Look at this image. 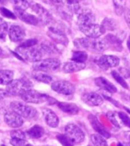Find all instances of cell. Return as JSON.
Wrapping results in <instances>:
<instances>
[{
	"label": "cell",
	"instance_id": "836d02e7",
	"mask_svg": "<svg viewBox=\"0 0 130 146\" xmlns=\"http://www.w3.org/2000/svg\"><path fill=\"white\" fill-rule=\"evenodd\" d=\"M66 1H67L70 11H72V12L77 13L80 9V7L79 5V3L80 0H66Z\"/></svg>",
	"mask_w": 130,
	"mask_h": 146
},
{
	"label": "cell",
	"instance_id": "4316f807",
	"mask_svg": "<svg viewBox=\"0 0 130 146\" xmlns=\"http://www.w3.org/2000/svg\"><path fill=\"white\" fill-rule=\"evenodd\" d=\"M90 141L94 146H108L105 138L99 134L92 135L90 136Z\"/></svg>",
	"mask_w": 130,
	"mask_h": 146
},
{
	"label": "cell",
	"instance_id": "7402d4cb",
	"mask_svg": "<svg viewBox=\"0 0 130 146\" xmlns=\"http://www.w3.org/2000/svg\"><path fill=\"white\" fill-rule=\"evenodd\" d=\"M86 65L85 64L77 62H68L64 64L63 70L67 73V74H70V73H74V72L80 71L83 69H84Z\"/></svg>",
	"mask_w": 130,
	"mask_h": 146
},
{
	"label": "cell",
	"instance_id": "ba28073f",
	"mask_svg": "<svg viewBox=\"0 0 130 146\" xmlns=\"http://www.w3.org/2000/svg\"><path fill=\"white\" fill-rule=\"evenodd\" d=\"M16 51L19 53L20 55L22 57V59L31 62H38L41 60L42 58V52L41 50L33 47L27 48H21L18 47Z\"/></svg>",
	"mask_w": 130,
	"mask_h": 146
},
{
	"label": "cell",
	"instance_id": "7bdbcfd3",
	"mask_svg": "<svg viewBox=\"0 0 130 146\" xmlns=\"http://www.w3.org/2000/svg\"><path fill=\"white\" fill-rule=\"evenodd\" d=\"M121 76H123L124 78H128L130 77V70L126 68H120L119 69Z\"/></svg>",
	"mask_w": 130,
	"mask_h": 146
},
{
	"label": "cell",
	"instance_id": "74e56055",
	"mask_svg": "<svg viewBox=\"0 0 130 146\" xmlns=\"http://www.w3.org/2000/svg\"><path fill=\"white\" fill-rule=\"evenodd\" d=\"M0 12H1V14L3 15L4 17H5V18L12 19H16V15H15L13 12H12L11 11L7 9L6 8H0Z\"/></svg>",
	"mask_w": 130,
	"mask_h": 146
},
{
	"label": "cell",
	"instance_id": "5bb4252c",
	"mask_svg": "<svg viewBox=\"0 0 130 146\" xmlns=\"http://www.w3.org/2000/svg\"><path fill=\"white\" fill-rule=\"evenodd\" d=\"M4 120L9 126L12 128H19L23 125V119L21 115L15 113L14 111H7L4 115Z\"/></svg>",
	"mask_w": 130,
	"mask_h": 146
},
{
	"label": "cell",
	"instance_id": "277c9868",
	"mask_svg": "<svg viewBox=\"0 0 130 146\" xmlns=\"http://www.w3.org/2000/svg\"><path fill=\"white\" fill-rule=\"evenodd\" d=\"M21 98L25 103H35V104L48 102V101H50V100H51L50 96H47L45 94H41L38 91L31 90V89L24 92L21 95Z\"/></svg>",
	"mask_w": 130,
	"mask_h": 146
},
{
	"label": "cell",
	"instance_id": "7a4b0ae2",
	"mask_svg": "<svg viewBox=\"0 0 130 146\" xmlns=\"http://www.w3.org/2000/svg\"><path fill=\"white\" fill-rule=\"evenodd\" d=\"M32 84L30 80L25 78L13 80L9 85L6 86V90L9 95L21 96L24 92L31 89Z\"/></svg>",
	"mask_w": 130,
	"mask_h": 146
},
{
	"label": "cell",
	"instance_id": "ac0fdd59",
	"mask_svg": "<svg viewBox=\"0 0 130 146\" xmlns=\"http://www.w3.org/2000/svg\"><path fill=\"white\" fill-rule=\"evenodd\" d=\"M89 121L90 122V124H91L92 127L94 128L95 131L98 132V134L103 136L104 138H107V139L110 137L109 132L104 128L103 125L99 122V121L97 119V118L96 116H94L93 115H90Z\"/></svg>",
	"mask_w": 130,
	"mask_h": 146
},
{
	"label": "cell",
	"instance_id": "c3c4849f",
	"mask_svg": "<svg viewBox=\"0 0 130 146\" xmlns=\"http://www.w3.org/2000/svg\"><path fill=\"white\" fill-rule=\"evenodd\" d=\"M6 2H7L6 0H0V3H1V4H5Z\"/></svg>",
	"mask_w": 130,
	"mask_h": 146
},
{
	"label": "cell",
	"instance_id": "484cf974",
	"mask_svg": "<svg viewBox=\"0 0 130 146\" xmlns=\"http://www.w3.org/2000/svg\"><path fill=\"white\" fill-rule=\"evenodd\" d=\"M106 116L108 118V119L110 121V122H112L115 126H116L117 128H119L120 129L122 125H123V122L121 121L120 117L119 115V113H116V112H113V111H110L109 112L106 114Z\"/></svg>",
	"mask_w": 130,
	"mask_h": 146
},
{
	"label": "cell",
	"instance_id": "e575fe53",
	"mask_svg": "<svg viewBox=\"0 0 130 146\" xmlns=\"http://www.w3.org/2000/svg\"><path fill=\"white\" fill-rule=\"evenodd\" d=\"M57 139L60 141V143L62 144L64 146H74V143L65 135H58Z\"/></svg>",
	"mask_w": 130,
	"mask_h": 146
},
{
	"label": "cell",
	"instance_id": "f907efd6",
	"mask_svg": "<svg viewBox=\"0 0 130 146\" xmlns=\"http://www.w3.org/2000/svg\"><path fill=\"white\" fill-rule=\"evenodd\" d=\"M125 110H126V111H127L128 113L130 114V110H129V109H127V108H125Z\"/></svg>",
	"mask_w": 130,
	"mask_h": 146
},
{
	"label": "cell",
	"instance_id": "f5cc1de1",
	"mask_svg": "<svg viewBox=\"0 0 130 146\" xmlns=\"http://www.w3.org/2000/svg\"><path fill=\"white\" fill-rule=\"evenodd\" d=\"M2 52H3V50H2V48H0V54H2Z\"/></svg>",
	"mask_w": 130,
	"mask_h": 146
},
{
	"label": "cell",
	"instance_id": "ffe728a7",
	"mask_svg": "<svg viewBox=\"0 0 130 146\" xmlns=\"http://www.w3.org/2000/svg\"><path fill=\"white\" fill-rule=\"evenodd\" d=\"M95 84L99 88L103 89L111 94H115L117 92V88L115 85H113L111 82H109L107 79L104 77H97L95 79Z\"/></svg>",
	"mask_w": 130,
	"mask_h": 146
},
{
	"label": "cell",
	"instance_id": "8d00e7d4",
	"mask_svg": "<svg viewBox=\"0 0 130 146\" xmlns=\"http://www.w3.org/2000/svg\"><path fill=\"white\" fill-rule=\"evenodd\" d=\"M12 139H25V134L21 130L15 129L13 130L10 133Z\"/></svg>",
	"mask_w": 130,
	"mask_h": 146
},
{
	"label": "cell",
	"instance_id": "44dd1931",
	"mask_svg": "<svg viewBox=\"0 0 130 146\" xmlns=\"http://www.w3.org/2000/svg\"><path fill=\"white\" fill-rule=\"evenodd\" d=\"M58 106L61 110L70 115H76L79 112V108L74 103L60 102L58 103Z\"/></svg>",
	"mask_w": 130,
	"mask_h": 146
},
{
	"label": "cell",
	"instance_id": "816d5d0a",
	"mask_svg": "<svg viewBox=\"0 0 130 146\" xmlns=\"http://www.w3.org/2000/svg\"><path fill=\"white\" fill-rule=\"evenodd\" d=\"M118 146H123V144H121V143H119Z\"/></svg>",
	"mask_w": 130,
	"mask_h": 146
},
{
	"label": "cell",
	"instance_id": "11a10c76",
	"mask_svg": "<svg viewBox=\"0 0 130 146\" xmlns=\"http://www.w3.org/2000/svg\"></svg>",
	"mask_w": 130,
	"mask_h": 146
},
{
	"label": "cell",
	"instance_id": "603a6c76",
	"mask_svg": "<svg viewBox=\"0 0 130 146\" xmlns=\"http://www.w3.org/2000/svg\"><path fill=\"white\" fill-rule=\"evenodd\" d=\"M14 73L12 70H0V85H9L13 80Z\"/></svg>",
	"mask_w": 130,
	"mask_h": 146
},
{
	"label": "cell",
	"instance_id": "bcb514c9",
	"mask_svg": "<svg viewBox=\"0 0 130 146\" xmlns=\"http://www.w3.org/2000/svg\"><path fill=\"white\" fill-rule=\"evenodd\" d=\"M125 135H126V138H127L128 140L129 141V143H130V132H125Z\"/></svg>",
	"mask_w": 130,
	"mask_h": 146
},
{
	"label": "cell",
	"instance_id": "ee69618b",
	"mask_svg": "<svg viewBox=\"0 0 130 146\" xmlns=\"http://www.w3.org/2000/svg\"><path fill=\"white\" fill-rule=\"evenodd\" d=\"M53 5H57L58 7H60L63 5V0H49Z\"/></svg>",
	"mask_w": 130,
	"mask_h": 146
},
{
	"label": "cell",
	"instance_id": "f35d334b",
	"mask_svg": "<svg viewBox=\"0 0 130 146\" xmlns=\"http://www.w3.org/2000/svg\"><path fill=\"white\" fill-rule=\"evenodd\" d=\"M119 115L120 117V119L123 122V125H125V126L130 128V117L127 114L123 113V112H119Z\"/></svg>",
	"mask_w": 130,
	"mask_h": 146
},
{
	"label": "cell",
	"instance_id": "5b68a950",
	"mask_svg": "<svg viewBox=\"0 0 130 146\" xmlns=\"http://www.w3.org/2000/svg\"><path fill=\"white\" fill-rule=\"evenodd\" d=\"M65 135L69 138L73 143H80L85 139L84 132L82 129L74 123H70L65 126Z\"/></svg>",
	"mask_w": 130,
	"mask_h": 146
},
{
	"label": "cell",
	"instance_id": "db71d44e",
	"mask_svg": "<svg viewBox=\"0 0 130 146\" xmlns=\"http://www.w3.org/2000/svg\"><path fill=\"white\" fill-rule=\"evenodd\" d=\"M1 146H5V145H1Z\"/></svg>",
	"mask_w": 130,
	"mask_h": 146
},
{
	"label": "cell",
	"instance_id": "7dc6e473",
	"mask_svg": "<svg viewBox=\"0 0 130 146\" xmlns=\"http://www.w3.org/2000/svg\"><path fill=\"white\" fill-rule=\"evenodd\" d=\"M127 47H128V48H129V51H130V36L129 37V39H128Z\"/></svg>",
	"mask_w": 130,
	"mask_h": 146
},
{
	"label": "cell",
	"instance_id": "f546056e",
	"mask_svg": "<svg viewBox=\"0 0 130 146\" xmlns=\"http://www.w3.org/2000/svg\"><path fill=\"white\" fill-rule=\"evenodd\" d=\"M102 26L106 31H114L116 29V22L113 19L106 18L102 22Z\"/></svg>",
	"mask_w": 130,
	"mask_h": 146
},
{
	"label": "cell",
	"instance_id": "8992f818",
	"mask_svg": "<svg viewBox=\"0 0 130 146\" xmlns=\"http://www.w3.org/2000/svg\"><path fill=\"white\" fill-rule=\"evenodd\" d=\"M60 65V60L57 58H48V59L41 60L38 62L34 63L33 65V69L35 71L40 72L54 71L58 69Z\"/></svg>",
	"mask_w": 130,
	"mask_h": 146
},
{
	"label": "cell",
	"instance_id": "3957f363",
	"mask_svg": "<svg viewBox=\"0 0 130 146\" xmlns=\"http://www.w3.org/2000/svg\"><path fill=\"white\" fill-rule=\"evenodd\" d=\"M10 108L11 110L14 111L15 113L21 115L22 118H25L28 119L36 117L38 115V112L35 108L19 101L12 102L10 103Z\"/></svg>",
	"mask_w": 130,
	"mask_h": 146
},
{
	"label": "cell",
	"instance_id": "1f68e13d",
	"mask_svg": "<svg viewBox=\"0 0 130 146\" xmlns=\"http://www.w3.org/2000/svg\"><path fill=\"white\" fill-rule=\"evenodd\" d=\"M112 76H113V78L115 79V80H116L118 84H119V85H121L123 87H124V88L125 89L129 88L127 83L125 82L124 77H123V76H121V74L119 73H118L117 71H115V70H113V71H112Z\"/></svg>",
	"mask_w": 130,
	"mask_h": 146
},
{
	"label": "cell",
	"instance_id": "d6986e66",
	"mask_svg": "<svg viewBox=\"0 0 130 146\" xmlns=\"http://www.w3.org/2000/svg\"><path fill=\"white\" fill-rule=\"evenodd\" d=\"M43 115L45 122L51 128H56L59 124V119L56 113L50 109H44L43 110Z\"/></svg>",
	"mask_w": 130,
	"mask_h": 146
},
{
	"label": "cell",
	"instance_id": "681fc988",
	"mask_svg": "<svg viewBox=\"0 0 130 146\" xmlns=\"http://www.w3.org/2000/svg\"><path fill=\"white\" fill-rule=\"evenodd\" d=\"M123 146H130V143H124L123 144Z\"/></svg>",
	"mask_w": 130,
	"mask_h": 146
},
{
	"label": "cell",
	"instance_id": "4dcf8cb0",
	"mask_svg": "<svg viewBox=\"0 0 130 146\" xmlns=\"http://www.w3.org/2000/svg\"><path fill=\"white\" fill-rule=\"evenodd\" d=\"M7 33H9L7 22L3 19L0 18V40H5Z\"/></svg>",
	"mask_w": 130,
	"mask_h": 146
},
{
	"label": "cell",
	"instance_id": "60d3db41",
	"mask_svg": "<svg viewBox=\"0 0 130 146\" xmlns=\"http://www.w3.org/2000/svg\"><path fill=\"white\" fill-rule=\"evenodd\" d=\"M41 49L43 50H44L46 53H48V54H52L55 51V48L53 45L51 44H41Z\"/></svg>",
	"mask_w": 130,
	"mask_h": 146
},
{
	"label": "cell",
	"instance_id": "52a82bcc",
	"mask_svg": "<svg viewBox=\"0 0 130 146\" xmlns=\"http://www.w3.org/2000/svg\"><path fill=\"white\" fill-rule=\"evenodd\" d=\"M49 25V35L51 38L58 43L62 44H67L68 43V38L66 36L65 31L61 25L54 24L53 21L50 23Z\"/></svg>",
	"mask_w": 130,
	"mask_h": 146
},
{
	"label": "cell",
	"instance_id": "f6af8a7d",
	"mask_svg": "<svg viewBox=\"0 0 130 146\" xmlns=\"http://www.w3.org/2000/svg\"><path fill=\"white\" fill-rule=\"evenodd\" d=\"M7 91L3 90V89H0V100H3V99L5 98L8 96Z\"/></svg>",
	"mask_w": 130,
	"mask_h": 146
},
{
	"label": "cell",
	"instance_id": "e0dca14e",
	"mask_svg": "<svg viewBox=\"0 0 130 146\" xmlns=\"http://www.w3.org/2000/svg\"><path fill=\"white\" fill-rule=\"evenodd\" d=\"M9 37L12 42H19L24 39L25 32L22 27L13 25L9 29Z\"/></svg>",
	"mask_w": 130,
	"mask_h": 146
},
{
	"label": "cell",
	"instance_id": "8fae6325",
	"mask_svg": "<svg viewBox=\"0 0 130 146\" xmlns=\"http://www.w3.org/2000/svg\"><path fill=\"white\" fill-rule=\"evenodd\" d=\"M51 89L56 93L63 95H71L75 92V87L70 82L66 80H58L52 83Z\"/></svg>",
	"mask_w": 130,
	"mask_h": 146
},
{
	"label": "cell",
	"instance_id": "d6a6232c",
	"mask_svg": "<svg viewBox=\"0 0 130 146\" xmlns=\"http://www.w3.org/2000/svg\"><path fill=\"white\" fill-rule=\"evenodd\" d=\"M10 1L15 6V8H19L22 10H25L30 7V4L28 2V0H10Z\"/></svg>",
	"mask_w": 130,
	"mask_h": 146
},
{
	"label": "cell",
	"instance_id": "ab89813d",
	"mask_svg": "<svg viewBox=\"0 0 130 146\" xmlns=\"http://www.w3.org/2000/svg\"><path fill=\"white\" fill-rule=\"evenodd\" d=\"M38 43V41L36 39H29L27 41H24L19 48H31L34 45H35Z\"/></svg>",
	"mask_w": 130,
	"mask_h": 146
},
{
	"label": "cell",
	"instance_id": "30bf717a",
	"mask_svg": "<svg viewBox=\"0 0 130 146\" xmlns=\"http://www.w3.org/2000/svg\"><path fill=\"white\" fill-rule=\"evenodd\" d=\"M30 7L31 10L34 11V13L37 15L39 21H41L44 24L49 25L53 21V18L51 16V13L40 4L32 3L30 4Z\"/></svg>",
	"mask_w": 130,
	"mask_h": 146
},
{
	"label": "cell",
	"instance_id": "9c48e42d",
	"mask_svg": "<svg viewBox=\"0 0 130 146\" xmlns=\"http://www.w3.org/2000/svg\"><path fill=\"white\" fill-rule=\"evenodd\" d=\"M79 29L87 38H99L106 31L103 27L102 26V25H98L96 23L79 26Z\"/></svg>",
	"mask_w": 130,
	"mask_h": 146
},
{
	"label": "cell",
	"instance_id": "d4e9b609",
	"mask_svg": "<svg viewBox=\"0 0 130 146\" xmlns=\"http://www.w3.org/2000/svg\"><path fill=\"white\" fill-rule=\"evenodd\" d=\"M32 77H34V79L36 80L37 81L41 82L44 84H49L52 82V77L50 75L44 74V73H41L40 71H37L34 73Z\"/></svg>",
	"mask_w": 130,
	"mask_h": 146
},
{
	"label": "cell",
	"instance_id": "2e32d148",
	"mask_svg": "<svg viewBox=\"0 0 130 146\" xmlns=\"http://www.w3.org/2000/svg\"><path fill=\"white\" fill-rule=\"evenodd\" d=\"M82 100L90 106H98L103 103V100L101 96L94 92H88L84 94Z\"/></svg>",
	"mask_w": 130,
	"mask_h": 146
},
{
	"label": "cell",
	"instance_id": "f1b7e54d",
	"mask_svg": "<svg viewBox=\"0 0 130 146\" xmlns=\"http://www.w3.org/2000/svg\"><path fill=\"white\" fill-rule=\"evenodd\" d=\"M126 0H113V4L115 8V12L118 15H121L124 13L125 9Z\"/></svg>",
	"mask_w": 130,
	"mask_h": 146
},
{
	"label": "cell",
	"instance_id": "9a60e30c",
	"mask_svg": "<svg viewBox=\"0 0 130 146\" xmlns=\"http://www.w3.org/2000/svg\"><path fill=\"white\" fill-rule=\"evenodd\" d=\"M15 13V15L19 17L20 19L23 21L24 22L27 23V24L32 25H37L39 23V19H38V17L34 16L33 15L29 14L28 12H26L25 10H22L19 8H14Z\"/></svg>",
	"mask_w": 130,
	"mask_h": 146
},
{
	"label": "cell",
	"instance_id": "4fadbf2b",
	"mask_svg": "<svg viewBox=\"0 0 130 146\" xmlns=\"http://www.w3.org/2000/svg\"><path fill=\"white\" fill-rule=\"evenodd\" d=\"M96 64L103 69L116 67L119 64V58L113 55H103L97 60Z\"/></svg>",
	"mask_w": 130,
	"mask_h": 146
},
{
	"label": "cell",
	"instance_id": "6da1fadb",
	"mask_svg": "<svg viewBox=\"0 0 130 146\" xmlns=\"http://www.w3.org/2000/svg\"><path fill=\"white\" fill-rule=\"evenodd\" d=\"M74 43L78 47L87 48L89 50L97 52H103L108 48V44L106 41L99 38H90L87 37L77 39Z\"/></svg>",
	"mask_w": 130,
	"mask_h": 146
},
{
	"label": "cell",
	"instance_id": "b9f144b4",
	"mask_svg": "<svg viewBox=\"0 0 130 146\" xmlns=\"http://www.w3.org/2000/svg\"><path fill=\"white\" fill-rule=\"evenodd\" d=\"M124 17H125V20L127 23L128 27L130 29V9L127 8H125V11H124Z\"/></svg>",
	"mask_w": 130,
	"mask_h": 146
},
{
	"label": "cell",
	"instance_id": "83f0119b",
	"mask_svg": "<svg viewBox=\"0 0 130 146\" xmlns=\"http://www.w3.org/2000/svg\"><path fill=\"white\" fill-rule=\"evenodd\" d=\"M87 54L85 51L83 50H77L73 53L71 60H74V62L82 63L84 64V62L87 60Z\"/></svg>",
	"mask_w": 130,
	"mask_h": 146
},
{
	"label": "cell",
	"instance_id": "cb8c5ba5",
	"mask_svg": "<svg viewBox=\"0 0 130 146\" xmlns=\"http://www.w3.org/2000/svg\"><path fill=\"white\" fill-rule=\"evenodd\" d=\"M27 134L29 135V137L32 139H40L44 134V130L40 125H34L27 131Z\"/></svg>",
	"mask_w": 130,
	"mask_h": 146
},
{
	"label": "cell",
	"instance_id": "7c38bea8",
	"mask_svg": "<svg viewBox=\"0 0 130 146\" xmlns=\"http://www.w3.org/2000/svg\"><path fill=\"white\" fill-rule=\"evenodd\" d=\"M78 26L95 23V16L88 9H81L77 12Z\"/></svg>",
	"mask_w": 130,
	"mask_h": 146
},
{
	"label": "cell",
	"instance_id": "d590c367",
	"mask_svg": "<svg viewBox=\"0 0 130 146\" xmlns=\"http://www.w3.org/2000/svg\"><path fill=\"white\" fill-rule=\"evenodd\" d=\"M10 143L12 146H33L31 144L28 143L25 139H11Z\"/></svg>",
	"mask_w": 130,
	"mask_h": 146
}]
</instances>
